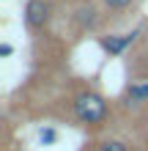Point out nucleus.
<instances>
[{
    "mask_svg": "<svg viewBox=\"0 0 148 151\" xmlns=\"http://www.w3.org/2000/svg\"><path fill=\"white\" fill-rule=\"evenodd\" d=\"M71 113L85 127H99V124L107 121L110 104L96 91H80V93H74V99H71Z\"/></svg>",
    "mask_w": 148,
    "mask_h": 151,
    "instance_id": "nucleus-1",
    "label": "nucleus"
},
{
    "mask_svg": "<svg viewBox=\"0 0 148 151\" xmlns=\"http://www.w3.org/2000/svg\"><path fill=\"white\" fill-rule=\"evenodd\" d=\"M49 17H52V6L49 0H28L25 6V25L30 30H41L49 25Z\"/></svg>",
    "mask_w": 148,
    "mask_h": 151,
    "instance_id": "nucleus-2",
    "label": "nucleus"
},
{
    "mask_svg": "<svg viewBox=\"0 0 148 151\" xmlns=\"http://www.w3.org/2000/svg\"><path fill=\"white\" fill-rule=\"evenodd\" d=\"M140 36V30H132V33H124V36H104L102 39V50L107 52L110 58H115V55H121L129 44H134V39Z\"/></svg>",
    "mask_w": 148,
    "mask_h": 151,
    "instance_id": "nucleus-3",
    "label": "nucleus"
},
{
    "mask_svg": "<svg viewBox=\"0 0 148 151\" xmlns=\"http://www.w3.org/2000/svg\"><path fill=\"white\" fill-rule=\"evenodd\" d=\"M74 22L80 30H96L99 28V11L93 6H80L74 11Z\"/></svg>",
    "mask_w": 148,
    "mask_h": 151,
    "instance_id": "nucleus-4",
    "label": "nucleus"
},
{
    "mask_svg": "<svg viewBox=\"0 0 148 151\" xmlns=\"http://www.w3.org/2000/svg\"><path fill=\"white\" fill-rule=\"evenodd\" d=\"M129 102H148V83H132L126 88Z\"/></svg>",
    "mask_w": 148,
    "mask_h": 151,
    "instance_id": "nucleus-5",
    "label": "nucleus"
},
{
    "mask_svg": "<svg viewBox=\"0 0 148 151\" xmlns=\"http://www.w3.org/2000/svg\"><path fill=\"white\" fill-rule=\"evenodd\" d=\"M96 151H129V146L124 140H102L96 146Z\"/></svg>",
    "mask_w": 148,
    "mask_h": 151,
    "instance_id": "nucleus-6",
    "label": "nucleus"
},
{
    "mask_svg": "<svg viewBox=\"0 0 148 151\" xmlns=\"http://www.w3.org/2000/svg\"><path fill=\"white\" fill-rule=\"evenodd\" d=\"M39 140H41L44 146H52V143L58 140V132L52 129V127H47V129H41V132H39Z\"/></svg>",
    "mask_w": 148,
    "mask_h": 151,
    "instance_id": "nucleus-7",
    "label": "nucleus"
},
{
    "mask_svg": "<svg viewBox=\"0 0 148 151\" xmlns=\"http://www.w3.org/2000/svg\"><path fill=\"white\" fill-rule=\"evenodd\" d=\"M107 8H112V11H124V8L132 6V0H102Z\"/></svg>",
    "mask_w": 148,
    "mask_h": 151,
    "instance_id": "nucleus-8",
    "label": "nucleus"
},
{
    "mask_svg": "<svg viewBox=\"0 0 148 151\" xmlns=\"http://www.w3.org/2000/svg\"><path fill=\"white\" fill-rule=\"evenodd\" d=\"M11 52H14L11 44H3V47H0V55H11Z\"/></svg>",
    "mask_w": 148,
    "mask_h": 151,
    "instance_id": "nucleus-9",
    "label": "nucleus"
}]
</instances>
